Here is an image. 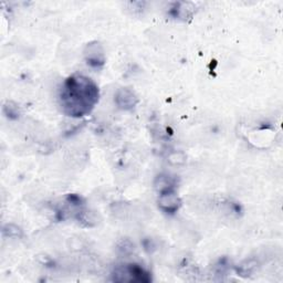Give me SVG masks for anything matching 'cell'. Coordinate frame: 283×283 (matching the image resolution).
Masks as SVG:
<instances>
[{"instance_id":"obj_1","label":"cell","mask_w":283,"mask_h":283,"mask_svg":"<svg viewBox=\"0 0 283 283\" xmlns=\"http://www.w3.org/2000/svg\"><path fill=\"white\" fill-rule=\"evenodd\" d=\"M99 100V87L92 79L83 74H72L66 78L59 93V104L62 112L73 119L88 115Z\"/></svg>"},{"instance_id":"obj_2","label":"cell","mask_w":283,"mask_h":283,"mask_svg":"<svg viewBox=\"0 0 283 283\" xmlns=\"http://www.w3.org/2000/svg\"><path fill=\"white\" fill-rule=\"evenodd\" d=\"M112 277L116 282H150L152 280L151 273L136 263L119 265L114 270Z\"/></svg>"},{"instance_id":"obj_3","label":"cell","mask_w":283,"mask_h":283,"mask_svg":"<svg viewBox=\"0 0 283 283\" xmlns=\"http://www.w3.org/2000/svg\"><path fill=\"white\" fill-rule=\"evenodd\" d=\"M83 57L87 65L93 69H102L107 62L104 48L99 41L88 42L83 50Z\"/></svg>"},{"instance_id":"obj_4","label":"cell","mask_w":283,"mask_h":283,"mask_svg":"<svg viewBox=\"0 0 283 283\" xmlns=\"http://www.w3.org/2000/svg\"><path fill=\"white\" fill-rule=\"evenodd\" d=\"M158 207L165 214L174 215L179 210L181 200L176 193V188L158 193Z\"/></svg>"},{"instance_id":"obj_5","label":"cell","mask_w":283,"mask_h":283,"mask_svg":"<svg viewBox=\"0 0 283 283\" xmlns=\"http://www.w3.org/2000/svg\"><path fill=\"white\" fill-rule=\"evenodd\" d=\"M115 104L123 111H131L138 104L139 100L136 93L129 87H121L115 93Z\"/></svg>"},{"instance_id":"obj_6","label":"cell","mask_w":283,"mask_h":283,"mask_svg":"<svg viewBox=\"0 0 283 283\" xmlns=\"http://www.w3.org/2000/svg\"><path fill=\"white\" fill-rule=\"evenodd\" d=\"M154 187L158 193L177 187V179L168 174H160L154 180Z\"/></svg>"},{"instance_id":"obj_7","label":"cell","mask_w":283,"mask_h":283,"mask_svg":"<svg viewBox=\"0 0 283 283\" xmlns=\"http://www.w3.org/2000/svg\"><path fill=\"white\" fill-rule=\"evenodd\" d=\"M194 11V6L192 3H186V2H179L176 3V8H174L172 14L174 15L176 18L186 19L188 17H192Z\"/></svg>"},{"instance_id":"obj_8","label":"cell","mask_w":283,"mask_h":283,"mask_svg":"<svg viewBox=\"0 0 283 283\" xmlns=\"http://www.w3.org/2000/svg\"><path fill=\"white\" fill-rule=\"evenodd\" d=\"M167 162L170 163L172 166H183L187 162V156L181 151H175L168 155Z\"/></svg>"},{"instance_id":"obj_9","label":"cell","mask_w":283,"mask_h":283,"mask_svg":"<svg viewBox=\"0 0 283 283\" xmlns=\"http://www.w3.org/2000/svg\"><path fill=\"white\" fill-rule=\"evenodd\" d=\"M256 269H257V263L255 262V261L247 260V261H244L243 263L240 264L236 270H237L238 276L247 278L249 276H251V274L256 271Z\"/></svg>"},{"instance_id":"obj_10","label":"cell","mask_w":283,"mask_h":283,"mask_svg":"<svg viewBox=\"0 0 283 283\" xmlns=\"http://www.w3.org/2000/svg\"><path fill=\"white\" fill-rule=\"evenodd\" d=\"M2 235L9 238H21L23 236V232L18 226L8 223V225L2 228Z\"/></svg>"},{"instance_id":"obj_11","label":"cell","mask_w":283,"mask_h":283,"mask_svg":"<svg viewBox=\"0 0 283 283\" xmlns=\"http://www.w3.org/2000/svg\"><path fill=\"white\" fill-rule=\"evenodd\" d=\"M3 113L10 120H16L19 116V109L15 103L7 102L3 105Z\"/></svg>"},{"instance_id":"obj_12","label":"cell","mask_w":283,"mask_h":283,"mask_svg":"<svg viewBox=\"0 0 283 283\" xmlns=\"http://www.w3.org/2000/svg\"><path fill=\"white\" fill-rule=\"evenodd\" d=\"M119 251L124 256H129L134 251V244L129 239H123L119 243Z\"/></svg>"}]
</instances>
